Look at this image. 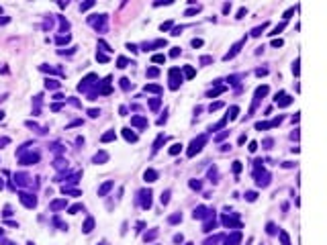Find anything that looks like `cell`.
<instances>
[{"instance_id": "6da1fadb", "label": "cell", "mask_w": 327, "mask_h": 245, "mask_svg": "<svg viewBox=\"0 0 327 245\" xmlns=\"http://www.w3.org/2000/svg\"><path fill=\"white\" fill-rule=\"evenodd\" d=\"M204 141H206V137H204V135H201L198 139H194V141L190 143V149H188V157H192V155H196V153H198V151L203 149Z\"/></svg>"}, {"instance_id": "7a4b0ae2", "label": "cell", "mask_w": 327, "mask_h": 245, "mask_svg": "<svg viewBox=\"0 0 327 245\" xmlns=\"http://www.w3.org/2000/svg\"><path fill=\"white\" fill-rule=\"evenodd\" d=\"M19 198H21V202L25 204L27 208H35V204H37V198H35V196H31V194H21Z\"/></svg>"}, {"instance_id": "3957f363", "label": "cell", "mask_w": 327, "mask_h": 245, "mask_svg": "<svg viewBox=\"0 0 327 245\" xmlns=\"http://www.w3.org/2000/svg\"><path fill=\"white\" fill-rule=\"evenodd\" d=\"M143 178H145V182H156L158 180V172L156 170H145Z\"/></svg>"}, {"instance_id": "277c9868", "label": "cell", "mask_w": 327, "mask_h": 245, "mask_svg": "<svg viewBox=\"0 0 327 245\" xmlns=\"http://www.w3.org/2000/svg\"><path fill=\"white\" fill-rule=\"evenodd\" d=\"M113 186H115V182H106V184H102V186L98 188V196H106V192H109Z\"/></svg>"}, {"instance_id": "5b68a950", "label": "cell", "mask_w": 327, "mask_h": 245, "mask_svg": "<svg viewBox=\"0 0 327 245\" xmlns=\"http://www.w3.org/2000/svg\"><path fill=\"white\" fill-rule=\"evenodd\" d=\"M141 196H143V208H149L151 206V192L147 190V192H141Z\"/></svg>"}, {"instance_id": "8992f818", "label": "cell", "mask_w": 327, "mask_h": 245, "mask_svg": "<svg viewBox=\"0 0 327 245\" xmlns=\"http://www.w3.org/2000/svg\"><path fill=\"white\" fill-rule=\"evenodd\" d=\"M104 162H109V155H106L104 151H98V153L94 155V163H104Z\"/></svg>"}, {"instance_id": "52a82bcc", "label": "cell", "mask_w": 327, "mask_h": 245, "mask_svg": "<svg viewBox=\"0 0 327 245\" xmlns=\"http://www.w3.org/2000/svg\"><path fill=\"white\" fill-rule=\"evenodd\" d=\"M206 212H208V210H206L204 206H198V208H194V212H192V217H194V219H203V217H204V214H206Z\"/></svg>"}, {"instance_id": "ba28073f", "label": "cell", "mask_w": 327, "mask_h": 245, "mask_svg": "<svg viewBox=\"0 0 327 245\" xmlns=\"http://www.w3.org/2000/svg\"><path fill=\"white\" fill-rule=\"evenodd\" d=\"M123 135H125V139H127V141H133V143L137 141V135H135V133H131V129H123Z\"/></svg>"}, {"instance_id": "9c48e42d", "label": "cell", "mask_w": 327, "mask_h": 245, "mask_svg": "<svg viewBox=\"0 0 327 245\" xmlns=\"http://www.w3.org/2000/svg\"><path fill=\"white\" fill-rule=\"evenodd\" d=\"M113 139H117L115 131H109V133H104V135L100 137V141H102V143H109V141H113Z\"/></svg>"}, {"instance_id": "30bf717a", "label": "cell", "mask_w": 327, "mask_h": 245, "mask_svg": "<svg viewBox=\"0 0 327 245\" xmlns=\"http://www.w3.org/2000/svg\"><path fill=\"white\" fill-rule=\"evenodd\" d=\"M92 229H94V219H86V223H84L82 231H84V233H90Z\"/></svg>"}, {"instance_id": "8fae6325", "label": "cell", "mask_w": 327, "mask_h": 245, "mask_svg": "<svg viewBox=\"0 0 327 245\" xmlns=\"http://www.w3.org/2000/svg\"><path fill=\"white\" fill-rule=\"evenodd\" d=\"M131 122H133L135 127H147V121H145V119H141V117H133Z\"/></svg>"}, {"instance_id": "7c38bea8", "label": "cell", "mask_w": 327, "mask_h": 245, "mask_svg": "<svg viewBox=\"0 0 327 245\" xmlns=\"http://www.w3.org/2000/svg\"><path fill=\"white\" fill-rule=\"evenodd\" d=\"M68 204V200H55V202H51L49 206H51V210H59V208H64Z\"/></svg>"}, {"instance_id": "4fadbf2b", "label": "cell", "mask_w": 327, "mask_h": 245, "mask_svg": "<svg viewBox=\"0 0 327 245\" xmlns=\"http://www.w3.org/2000/svg\"><path fill=\"white\" fill-rule=\"evenodd\" d=\"M237 113H239V106H231V108H229V115H227V119H229V121L237 119Z\"/></svg>"}, {"instance_id": "5bb4252c", "label": "cell", "mask_w": 327, "mask_h": 245, "mask_svg": "<svg viewBox=\"0 0 327 245\" xmlns=\"http://www.w3.org/2000/svg\"><path fill=\"white\" fill-rule=\"evenodd\" d=\"M162 143H166V135H160V137L156 139V143H154V151H158V149L162 147Z\"/></svg>"}, {"instance_id": "9a60e30c", "label": "cell", "mask_w": 327, "mask_h": 245, "mask_svg": "<svg viewBox=\"0 0 327 245\" xmlns=\"http://www.w3.org/2000/svg\"><path fill=\"white\" fill-rule=\"evenodd\" d=\"M182 151V143H174L172 147H170V155H176V153H180Z\"/></svg>"}, {"instance_id": "2e32d148", "label": "cell", "mask_w": 327, "mask_h": 245, "mask_svg": "<svg viewBox=\"0 0 327 245\" xmlns=\"http://www.w3.org/2000/svg\"><path fill=\"white\" fill-rule=\"evenodd\" d=\"M278 235H280V241H282V245H290V239H288V233H286V231H280Z\"/></svg>"}, {"instance_id": "e0dca14e", "label": "cell", "mask_w": 327, "mask_h": 245, "mask_svg": "<svg viewBox=\"0 0 327 245\" xmlns=\"http://www.w3.org/2000/svg\"><path fill=\"white\" fill-rule=\"evenodd\" d=\"M151 61H154V63H164V61H166V55L158 53V55H154V57H151Z\"/></svg>"}, {"instance_id": "ac0fdd59", "label": "cell", "mask_w": 327, "mask_h": 245, "mask_svg": "<svg viewBox=\"0 0 327 245\" xmlns=\"http://www.w3.org/2000/svg\"><path fill=\"white\" fill-rule=\"evenodd\" d=\"M127 66H129V59H125V57H119V59H117V68H127Z\"/></svg>"}, {"instance_id": "d6986e66", "label": "cell", "mask_w": 327, "mask_h": 245, "mask_svg": "<svg viewBox=\"0 0 327 245\" xmlns=\"http://www.w3.org/2000/svg\"><path fill=\"white\" fill-rule=\"evenodd\" d=\"M266 25H268V23H264L262 27H258V29H253V31H251V35H253V37H258V35H262V31L266 29Z\"/></svg>"}, {"instance_id": "ffe728a7", "label": "cell", "mask_w": 327, "mask_h": 245, "mask_svg": "<svg viewBox=\"0 0 327 245\" xmlns=\"http://www.w3.org/2000/svg\"><path fill=\"white\" fill-rule=\"evenodd\" d=\"M145 92H162V88H160V86L149 84V86H145Z\"/></svg>"}, {"instance_id": "44dd1931", "label": "cell", "mask_w": 327, "mask_h": 245, "mask_svg": "<svg viewBox=\"0 0 327 245\" xmlns=\"http://www.w3.org/2000/svg\"><path fill=\"white\" fill-rule=\"evenodd\" d=\"M168 221H170L172 225H174V223H180V221H182V214H180V212H178V214H172V217H170Z\"/></svg>"}, {"instance_id": "7402d4cb", "label": "cell", "mask_w": 327, "mask_h": 245, "mask_svg": "<svg viewBox=\"0 0 327 245\" xmlns=\"http://www.w3.org/2000/svg\"><path fill=\"white\" fill-rule=\"evenodd\" d=\"M160 200H162V204H168V202H170V190L162 192V198H160Z\"/></svg>"}, {"instance_id": "603a6c76", "label": "cell", "mask_w": 327, "mask_h": 245, "mask_svg": "<svg viewBox=\"0 0 327 245\" xmlns=\"http://www.w3.org/2000/svg\"><path fill=\"white\" fill-rule=\"evenodd\" d=\"M96 59H98V61H102V63H106V61H109V55H104V53H100V51H98V53H96Z\"/></svg>"}, {"instance_id": "cb8c5ba5", "label": "cell", "mask_w": 327, "mask_h": 245, "mask_svg": "<svg viewBox=\"0 0 327 245\" xmlns=\"http://www.w3.org/2000/svg\"><path fill=\"white\" fill-rule=\"evenodd\" d=\"M158 74H160V70H158V68H149V70H147V76H149V78H156Z\"/></svg>"}, {"instance_id": "d4e9b609", "label": "cell", "mask_w": 327, "mask_h": 245, "mask_svg": "<svg viewBox=\"0 0 327 245\" xmlns=\"http://www.w3.org/2000/svg\"><path fill=\"white\" fill-rule=\"evenodd\" d=\"M284 25H286V23H280V25H278V27H274V31H272V33H268V35H278V33L284 29Z\"/></svg>"}, {"instance_id": "484cf974", "label": "cell", "mask_w": 327, "mask_h": 245, "mask_svg": "<svg viewBox=\"0 0 327 245\" xmlns=\"http://www.w3.org/2000/svg\"><path fill=\"white\" fill-rule=\"evenodd\" d=\"M57 86H59V84H57L55 80H47L45 82V88H51V90H53V88H57Z\"/></svg>"}, {"instance_id": "4316f807", "label": "cell", "mask_w": 327, "mask_h": 245, "mask_svg": "<svg viewBox=\"0 0 327 245\" xmlns=\"http://www.w3.org/2000/svg\"><path fill=\"white\" fill-rule=\"evenodd\" d=\"M78 210H82V204H74V206H70V214H76Z\"/></svg>"}, {"instance_id": "83f0119b", "label": "cell", "mask_w": 327, "mask_h": 245, "mask_svg": "<svg viewBox=\"0 0 327 245\" xmlns=\"http://www.w3.org/2000/svg\"><path fill=\"white\" fill-rule=\"evenodd\" d=\"M184 74H186L188 78H192V76H194V70H192L190 66H186V68H184Z\"/></svg>"}, {"instance_id": "f1b7e54d", "label": "cell", "mask_w": 327, "mask_h": 245, "mask_svg": "<svg viewBox=\"0 0 327 245\" xmlns=\"http://www.w3.org/2000/svg\"><path fill=\"white\" fill-rule=\"evenodd\" d=\"M221 106H223V102H215V104H211V106H208V110L213 113V110H219Z\"/></svg>"}, {"instance_id": "f546056e", "label": "cell", "mask_w": 327, "mask_h": 245, "mask_svg": "<svg viewBox=\"0 0 327 245\" xmlns=\"http://www.w3.org/2000/svg\"><path fill=\"white\" fill-rule=\"evenodd\" d=\"M245 198H247L249 202H253V200L258 198V194H256V192H247V194H245Z\"/></svg>"}, {"instance_id": "4dcf8cb0", "label": "cell", "mask_w": 327, "mask_h": 245, "mask_svg": "<svg viewBox=\"0 0 327 245\" xmlns=\"http://www.w3.org/2000/svg\"><path fill=\"white\" fill-rule=\"evenodd\" d=\"M156 235H158V231H151V233H145V237H143V239H145V241H151Z\"/></svg>"}, {"instance_id": "1f68e13d", "label": "cell", "mask_w": 327, "mask_h": 245, "mask_svg": "<svg viewBox=\"0 0 327 245\" xmlns=\"http://www.w3.org/2000/svg\"><path fill=\"white\" fill-rule=\"evenodd\" d=\"M92 6H94V2H84V4H80V10H88Z\"/></svg>"}, {"instance_id": "d6a6232c", "label": "cell", "mask_w": 327, "mask_h": 245, "mask_svg": "<svg viewBox=\"0 0 327 245\" xmlns=\"http://www.w3.org/2000/svg\"><path fill=\"white\" fill-rule=\"evenodd\" d=\"M233 172H235V174L241 172V162H233Z\"/></svg>"}, {"instance_id": "836d02e7", "label": "cell", "mask_w": 327, "mask_h": 245, "mask_svg": "<svg viewBox=\"0 0 327 245\" xmlns=\"http://www.w3.org/2000/svg\"><path fill=\"white\" fill-rule=\"evenodd\" d=\"M266 231L272 235V233H276V227H274V223H268V227H266Z\"/></svg>"}, {"instance_id": "e575fe53", "label": "cell", "mask_w": 327, "mask_h": 245, "mask_svg": "<svg viewBox=\"0 0 327 245\" xmlns=\"http://www.w3.org/2000/svg\"><path fill=\"white\" fill-rule=\"evenodd\" d=\"M129 86H131L129 80H127V78H123V80H121V88H123V90H129Z\"/></svg>"}, {"instance_id": "d590c367", "label": "cell", "mask_w": 327, "mask_h": 245, "mask_svg": "<svg viewBox=\"0 0 327 245\" xmlns=\"http://www.w3.org/2000/svg\"><path fill=\"white\" fill-rule=\"evenodd\" d=\"M70 41V35H66V37H57V43L59 45H64V43H68Z\"/></svg>"}, {"instance_id": "8d00e7d4", "label": "cell", "mask_w": 327, "mask_h": 245, "mask_svg": "<svg viewBox=\"0 0 327 245\" xmlns=\"http://www.w3.org/2000/svg\"><path fill=\"white\" fill-rule=\"evenodd\" d=\"M292 74H294V76H298V59L292 63Z\"/></svg>"}, {"instance_id": "74e56055", "label": "cell", "mask_w": 327, "mask_h": 245, "mask_svg": "<svg viewBox=\"0 0 327 245\" xmlns=\"http://www.w3.org/2000/svg\"><path fill=\"white\" fill-rule=\"evenodd\" d=\"M88 115H90L92 119H96V117L100 115V110H96V108H92V110H88Z\"/></svg>"}, {"instance_id": "f35d334b", "label": "cell", "mask_w": 327, "mask_h": 245, "mask_svg": "<svg viewBox=\"0 0 327 245\" xmlns=\"http://www.w3.org/2000/svg\"><path fill=\"white\" fill-rule=\"evenodd\" d=\"M192 47H203V39H192Z\"/></svg>"}, {"instance_id": "ab89813d", "label": "cell", "mask_w": 327, "mask_h": 245, "mask_svg": "<svg viewBox=\"0 0 327 245\" xmlns=\"http://www.w3.org/2000/svg\"><path fill=\"white\" fill-rule=\"evenodd\" d=\"M170 55H172V57H178V55H180V47H174V49H172V53H170Z\"/></svg>"}, {"instance_id": "60d3db41", "label": "cell", "mask_w": 327, "mask_h": 245, "mask_svg": "<svg viewBox=\"0 0 327 245\" xmlns=\"http://www.w3.org/2000/svg\"><path fill=\"white\" fill-rule=\"evenodd\" d=\"M247 149H249V151H251V153H253V151H256V149H258V143H256V141H251V143H249V147H247Z\"/></svg>"}, {"instance_id": "b9f144b4", "label": "cell", "mask_w": 327, "mask_h": 245, "mask_svg": "<svg viewBox=\"0 0 327 245\" xmlns=\"http://www.w3.org/2000/svg\"><path fill=\"white\" fill-rule=\"evenodd\" d=\"M245 12H247L245 8H239V10H237V16H235V19H243V14H245Z\"/></svg>"}, {"instance_id": "7bdbcfd3", "label": "cell", "mask_w": 327, "mask_h": 245, "mask_svg": "<svg viewBox=\"0 0 327 245\" xmlns=\"http://www.w3.org/2000/svg\"><path fill=\"white\" fill-rule=\"evenodd\" d=\"M292 14H294V8H288V10L284 12V19H290Z\"/></svg>"}, {"instance_id": "ee69618b", "label": "cell", "mask_w": 327, "mask_h": 245, "mask_svg": "<svg viewBox=\"0 0 327 245\" xmlns=\"http://www.w3.org/2000/svg\"><path fill=\"white\" fill-rule=\"evenodd\" d=\"M272 47H282V39H274L272 41Z\"/></svg>"}, {"instance_id": "f6af8a7d", "label": "cell", "mask_w": 327, "mask_h": 245, "mask_svg": "<svg viewBox=\"0 0 327 245\" xmlns=\"http://www.w3.org/2000/svg\"><path fill=\"white\" fill-rule=\"evenodd\" d=\"M190 188H194V190H201V184H198V182H194V180H192V182H190Z\"/></svg>"}, {"instance_id": "bcb514c9", "label": "cell", "mask_w": 327, "mask_h": 245, "mask_svg": "<svg viewBox=\"0 0 327 245\" xmlns=\"http://www.w3.org/2000/svg\"><path fill=\"white\" fill-rule=\"evenodd\" d=\"M170 27H172V21H168V23H164L162 27H160V29H162V31H166V29H170Z\"/></svg>"}, {"instance_id": "7dc6e473", "label": "cell", "mask_w": 327, "mask_h": 245, "mask_svg": "<svg viewBox=\"0 0 327 245\" xmlns=\"http://www.w3.org/2000/svg\"><path fill=\"white\" fill-rule=\"evenodd\" d=\"M149 104H151V108H158V106H160V100H151Z\"/></svg>"}, {"instance_id": "c3c4849f", "label": "cell", "mask_w": 327, "mask_h": 245, "mask_svg": "<svg viewBox=\"0 0 327 245\" xmlns=\"http://www.w3.org/2000/svg\"><path fill=\"white\" fill-rule=\"evenodd\" d=\"M182 239H184L182 235H176V237H174V243H182Z\"/></svg>"}, {"instance_id": "681fc988", "label": "cell", "mask_w": 327, "mask_h": 245, "mask_svg": "<svg viewBox=\"0 0 327 245\" xmlns=\"http://www.w3.org/2000/svg\"><path fill=\"white\" fill-rule=\"evenodd\" d=\"M211 61H213V57H203L201 59V63H211Z\"/></svg>"}, {"instance_id": "f907efd6", "label": "cell", "mask_w": 327, "mask_h": 245, "mask_svg": "<svg viewBox=\"0 0 327 245\" xmlns=\"http://www.w3.org/2000/svg\"><path fill=\"white\" fill-rule=\"evenodd\" d=\"M256 74H258V76H266V74H268V70H258Z\"/></svg>"}, {"instance_id": "816d5d0a", "label": "cell", "mask_w": 327, "mask_h": 245, "mask_svg": "<svg viewBox=\"0 0 327 245\" xmlns=\"http://www.w3.org/2000/svg\"><path fill=\"white\" fill-rule=\"evenodd\" d=\"M6 143H8V139H6V137H2V139H0V145H6Z\"/></svg>"}, {"instance_id": "f5cc1de1", "label": "cell", "mask_w": 327, "mask_h": 245, "mask_svg": "<svg viewBox=\"0 0 327 245\" xmlns=\"http://www.w3.org/2000/svg\"><path fill=\"white\" fill-rule=\"evenodd\" d=\"M8 21H10V19H0V25H6Z\"/></svg>"}, {"instance_id": "db71d44e", "label": "cell", "mask_w": 327, "mask_h": 245, "mask_svg": "<svg viewBox=\"0 0 327 245\" xmlns=\"http://www.w3.org/2000/svg\"><path fill=\"white\" fill-rule=\"evenodd\" d=\"M2 119H4V113H2V110H0V121H2Z\"/></svg>"}, {"instance_id": "11a10c76", "label": "cell", "mask_w": 327, "mask_h": 245, "mask_svg": "<svg viewBox=\"0 0 327 245\" xmlns=\"http://www.w3.org/2000/svg\"><path fill=\"white\" fill-rule=\"evenodd\" d=\"M2 186H4V184H2V180H0V188H2Z\"/></svg>"}, {"instance_id": "9f6ffc18", "label": "cell", "mask_w": 327, "mask_h": 245, "mask_svg": "<svg viewBox=\"0 0 327 245\" xmlns=\"http://www.w3.org/2000/svg\"><path fill=\"white\" fill-rule=\"evenodd\" d=\"M27 245H33V243H27Z\"/></svg>"}, {"instance_id": "6f0895ef", "label": "cell", "mask_w": 327, "mask_h": 245, "mask_svg": "<svg viewBox=\"0 0 327 245\" xmlns=\"http://www.w3.org/2000/svg\"><path fill=\"white\" fill-rule=\"evenodd\" d=\"M186 245H192V243H186Z\"/></svg>"}, {"instance_id": "680465c9", "label": "cell", "mask_w": 327, "mask_h": 245, "mask_svg": "<svg viewBox=\"0 0 327 245\" xmlns=\"http://www.w3.org/2000/svg\"><path fill=\"white\" fill-rule=\"evenodd\" d=\"M8 245H12V243H8Z\"/></svg>"}]
</instances>
